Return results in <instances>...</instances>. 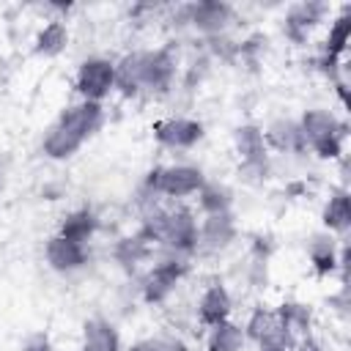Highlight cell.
<instances>
[{"instance_id": "cell-1", "label": "cell", "mask_w": 351, "mask_h": 351, "mask_svg": "<svg viewBox=\"0 0 351 351\" xmlns=\"http://www.w3.org/2000/svg\"><path fill=\"white\" fill-rule=\"evenodd\" d=\"M197 217L192 208H173V211H162V208H154L148 211L145 217V225H143V236L154 244H165L170 247L173 252L178 255H189L197 250Z\"/></svg>"}, {"instance_id": "cell-2", "label": "cell", "mask_w": 351, "mask_h": 351, "mask_svg": "<svg viewBox=\"0 0 351 351\" xmlns=\"http://www.w3.org/2000/svg\"><path fill=\"white\" fill-rule=\"evenodd\" d=\"M304 145L313 148L321 159H337L343 154V140H346V126L329 112V110H307L299 121Z\"/></svg>"}, {"instance_id": "cell-3", "label": "cell", "mask_w": 351, "mask_h": 351, "mask_svg": "<svg viewBox=\"0 0 351 351\" xmlns=\"http://www.w3.org/2000/svg\"><path fill=\"white\" fill-rule=\"evenodd\" d=\"M206 184V176L195 165H167V167H154L145 178V186L154 195L165 197H189L197 195L200 186Z\"/></svg>"}, {"instance_id": "cell-4", "label": "cell", "mask_w": 351, "mask_h": 351, "mask_svg": "<svg viewBox=\"0 0 351 351\" xmlns=\"http://www.w3.org/2000/svg\"><path fill=\"white\" fill-rule=\"evenodd\" d=\"M74 88L85 101H99L107 99L115 90V63L110 58H85L77 66L74 74Z\"/></svg>"}, {"instance_id": "cell-5", "label": "cell", "mask_w": 351, "mask_h": 351, "mask_svg": "<svg viewBox=\"0 0 351 351\" xmlns=\"http://www.w3.org/2000/svg\"><path fill=\"white\" fill-rule=\"evenodd\" d=\"M154 137L159 145L173 148V151H186L195 148L203 140V123L195 118H162L154 123Z\"/></svg>"}, {"instance_id": "cell-6", "label": "cell", "mask_w": 351, "mask_h": 351, "mask_svg": "<svg viewBox=\"0 0 351 351\" xmlns=\"http://www.w3.org/2000/svg\"><path fill=\"white\" fill-rule=\"evenodd\" d=\"M184 271H186V266H184L181 261H176V258L159 261V263L143 277V299H145L148 304L165 302V299L176 291V285H178V280L184 277Z\"/></svg>"}, {"instance_id": "cell-7", "label": "cell", "mask_w": 351, "mask_h": 351, "mask_svg": "<svg viewBox=\"0 0 351 351\" xmlns=\"http://www.w3.org/2000/svg\"><path fill=\"white\" fill-rule=\"evenodd\" d=\"M44 261L52 271H60V274H69V271H77L88 263V247L80 244V241H71V239H63L60 233H55L47 244H44Z\"/></svg>"}, {"instance_id": "cell-8", "label": "cell", "mask_w": 351, "mask_h": 351, "mask_svg": "<svg viewBox=\"0 0 351 351\" xmlns=\"http://www.w3.org/2000/svg\"><path fill=\"white\" fill-rule=\"evenodd\" d=\"M176 77V58L167 49H143V90H167Z\"/></svg>"}, {"instance_id": "cell-9", "label": "cell", "mask_w": 351, "mask_h": 351, "mask_svg": "<svg viewBox=\"0 0 351 351\" xmlns=\"http://www.w3.org/2000/svg\"><path fill=\"white\" fill-rule=\"evenodd\" d=\"M186 8H189V25L206 36H219L228 27V22L233 19V8L219 0H203V3H192Z\"/></svg>"}, {"instance_id": "cell-10", "label": "cell", "mask_w": 351, "mask_h": 351, "mask_svg": "<svg viewBox=\"0 0 351 351\" xmlns=\"http://www.w3.org/2000/svg\"><path fill=\"white\" fill-rule=\"evenodd\" d=\"M239 228L233 222V214H208L200 225H197V247L200 250H208V252H217V250H225L233 239H236Z\"/></svg>"}, {"instance_id": "cell-11", "label": "cell", "mask_w": 351, "mask_h": 351, "mask_svg": "<svg viewBox=\"0 0 351 351\" xmlns=\"http://www.w3.org/2000/svg\"><path fill=\"white\" fill-rule=\"evenodd\" d=\"M230 313H233V299H230L225 285L214 282L200 293V299H197V321L203 326L211 329V326H217L222 321H230Z\"/></svg>"}, {"instance_id": "cell-12", "label": "cell", "mask_w": 351, "mask_h": 351, "mask_svg": "<svg viewBox=\"0 0 351 351\" xmlns=\"http://www.w3.org/2000/svg\"><path fill=\"white\" fill-rule=\"evenodd\" d=\"M263 140H266V148H274L280 154H302V151H307L302 129H299V121H291V118H274L263 129Z\"/></svg>"}, {"instance_id": "cell-13", "label": "cell", "mask_w": 351, "mask_h": 351, "mask_svg": "<svg viewBox=\"0 0 351 351\" xmlns=\"http://www.w3.org/2000/svg\"><path fill=\"white\" fill-rule=\"evenodd\" d=\"M233 145H236V154H239L241 165H247V167L266 165L269 148H266V140H263V129L258 123H241V126H236Z\"/></svg>"}, {"instance_id": "cell-14", "label": "cell", "mask_w": 351, "mask_h": 351, "mask_svg": "<svg viewBox=\"0 0 351 351\" xmlns=\"http://www.w3.org/2000/svg\"><path fill=\"white\" fill-rule=\"evenodd\" d=\"M85 145V137L77 134L71 126H66L63 121H55L47 132H44V140H41V151L44 156L49 159H69L74 156L80 148Z\"/></svg>"}, {"instance_id": "cell-15", "label": "cell", "mask_w": 351, "mask_h": 351, "mask_svg": "<svg viewBox=\"0 0 351 351\" xmlns=\"http://www.w3.org/2000/svg\"><path fill=\"white\" fill-rule=\"evenodd\" d=\"M82 351H123L121 335L107 318H88L82 324Z\"/></svg>"}, {"instance_id": "cell-16", "label": "cell", "mask_w": 351, "mask_h": 351, "mask_svg": "<svg viewBox=\"0 0 351 351\" xmlns=\"http://www.w3.org/2000/svg\"><path fill=\"white\" fill-rule=\"evenodd\" d=\"M115 90L126 99L143 93V49L129 52L115 63Z\"/></svg>"}, {"instance_id": "cell-17", "label": "cell", "mask_w": 351, "mask_h": 351, "mask_svg": "<svg viewBox=\"0 0 351 351\" xmlns=\"http://www.w3.org/2000/svg\"><path fill=\"white\" fill-rule=\"evenodd\" d=\"M274 313H277V321H280V326H282L285 335H291L293 340L310 337V326H313V310H310V304L282 302Z\"/></svg>"}, {"instance_id": "cell-18", "label": "cell", "mask_w": 351, "mask_h": 351, "mask_svg": "<svg viewBox=\"0 0 351 351\" xmlns=\"http://www.w3.org/2000/svg\"><path fill=\"white\" fill-rule=\"evenodd\" d=\"M326 14V5L324 3H299V5H291L288 11V19H285V33L293 38V41H302L307 36L310 27H315Z\"/></svg>"}, {"instance_id": "cell-19", "label": "cell", "mask_w": 351, "mask_h": 351, "mask_svg": "<svg viewBox=\"0 0 351 351\" xmlns=\"http://www.w3.org/2000/svg\"><path fill=\"white\" fill-rule=\"evenodd\" d=\"M307 255H310V263L315 269L318 277H326L337 269L340 258H337V247H335V239L329 233H315L307 244Z\"/></svg>"}, {"instance_id": "cell-20", "label": "cell", "mask_w": 351, "mask_h": 351, "mask_svg": "<svg viewBox=\"0 0 351 351\" xmlns=\"http://www.w3.org/2000/svg\"><path fill=\"white\" fill-rule=\"evenodd\" d=\"M321 219H324V228L329 233H346L348 230V225H351V197H348L346 189H335L329 195Z\"/></svg>"}, {"instance_id": "cell-21", "label": "cell", "mask_w": 351, "mask_h": 351, "mask_svg": "<svg viewBox=\"0 0 351 351\" xmlns=\"http://www.w3.org/2000/svg\"><path fill=\"white\" fill-rule=\"evenodd\" d=\"M33 44H36L33 47L36 55H41V58H58L69 47V27H66V22H60V19L47 22L36 33V41Z\"/></svg>"}, {"instance_id": "cell-22", "label": "cell", "mask_w": 351, "mask_h": 351, "mask_svg": "<svg viewBox=\"0 0 351 351\" xmlns=\"http://www.w3.org/2000/svg\"><path fill=\"white\" fill-rule=\"evenodd\" d=\"M96 228H99V219H96V214H93L90 208H74V211H69V214L63 217L58 233H60L63 239H71V241L85 244V241L96 233Z\"/></svg>"}, {"instance_id": "cell-23", "label": "cell", "mask_w": 351, "mask_h": 351, "mask_svg": "<svg viewBox=\"0 0 351 351\" xmlns=\"http://www.w3.org/2000/svg\"><path fill=\"white\" fill-rule=\"evenodd\" d=\"M244 346H247L244 329L233 321H222L208 329L206 351H244Z\"/></svg>"}, {"instance_id": "cell-24", "label": "cell", "mask_w": 351, "mask_h": 351, "mask_svg": "<svg viewBox=\"0 0 351 351\" xmlns=\"http://www.w3.org/2000/svg\"><path fill=\"white\" fill-rule=\"evenodd\" d=\"M197 206L208 214H228L233 206V192L219 181H206L197 192Z\"/></svg>"}, {"instance_id": "cell-25", "label": "cell", "mask_w": 351, "mask_h": 351, "mask_svg": "<svg viewBox=\"0 0 351 351\" xmlns=\"http://www.w3.org/2000/svg\"><path fill=\"white\" fill-rule=\"evenodd\" d=\"M244 329V337L252 340V343H261L263 337L280 332V321H277V313L274 310H266V307H255L247 318V324L241 326Z\"/></svg>"}, {"instance_id": "cell-26", "label": "cell", "mask_w": 351, "mask_h": 351, "mask_svg": "<svg viewBox=\"0 0 351 351\" xmlns=\"http://www.w3.org/2000/svg\"><path fill=\"white\" fill-rule=\"evenodd\" d=\"M348 38H351V16H348V11H343V14L332 22V27H329L326 47H324V58L340 60L343 52H346V47H348Z\"/></svg>"}, {"instance_id": "cell-27", "label": "cell", "mask_w": 351, "mask_h": 351, "mask_svg": "<svg viewBox=\"0 0 351 351\" xmlns=\"http://www.w3.org/2000/svg\"><path fill=\"white\" fill-rule=\"evenodd\" d=\"M148 255H151V241H148L143 233L129 236V239H121L118 247H115V258H118V263H123V266H134V263H140V261L148 258Z\"/></svg>"}, {"instance_id": "cell-28", "label": "cell", "mask_w": 351, "mask_h": 351, "mask_svg": "<svg viewBox=\"0 0 351 351\" xmlns=\"http://www.w3.org/2000/svg\"><path fill=\"white\" fill-rule=\"evenodd\" d=\"M296 340L291 337V335H285L282 332V326H280V332H274V335H269V337H263L261 343H255L258 346V351H291V346H293Z\"/></svg>"}, {"instance_id": "cell-29", "label": "cell", "mask_w": 351, "mask_h": 351, "mask_svg": "<svg viewBox=\"0 0 351 351\" xmlns=\"http://www.w3.org/2000/svg\"><path fill=\"white\" fill-rule=\"evenodd\" d=\"M22 351H52V340L47 332H30L25 340H22Z\"/></svg>"}, {"instance_id": "cell-30", "label": "cell", "mask_w": 351, "mask_h": 351, "mask_svg": "<svg viewBox=\"0 0 351 351\" xmlns=\"http://www.w3.org/2000/svg\"><path fill=\"white\" fill-rule=\"evenodd\" d=\"M129 351H170V346H167V340H162V337H143V340L132 343Z\"/></svg>"}, {"instance_id": "cell-31", "label": "cell", "mask_w": 351, "mask_h": 351, "mask_svg": "<svg viewBox=\"0 0 351 351\" xmlns=\"http://www.w3.org/2000/svg\"><path fill=\"white\" fill-rule=\"evenodd\" d=\"M291 351H324V348H321L318 340H313V337H302V340H296V343L291 346Z\"/></svg>"}, {"instance_id": "cell-32", "label": "cell", "mask_w": 351, "mask_h": 351, "mask_svg": "<svg viewBox=\"0 0 351 351\" xmlns=\"http://www.w3.org/2000/svg\"><path fill=\"white\" fill-rule=\"evenodd\" d=\"M80 351H82V348H80Z\"/></svg>"}]
</instances>
